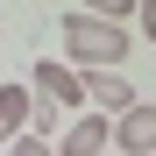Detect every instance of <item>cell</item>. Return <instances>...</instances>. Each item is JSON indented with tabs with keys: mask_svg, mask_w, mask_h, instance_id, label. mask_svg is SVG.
<instances>
[{
	"mask_svg": "<svg viewBox=\"0 0 156 156\" xmlns=\"http://www.w3.org/2000/svg\"><path fill=\"white\" fill-rule=\"evenodd\" d=\"M7 156H57V149H50L43 135H14V142H7Z\"/></svg>",
	"mask_w": 156,
	"mask_h": 156,
	"instance_id": "obj_8",
	"label": "cell"
},
{
	"mask_svg": "<svg viewBox=\"0 0 156 156\" xmlns=\"http://www.w3.org/2000/svg\"><path fill=\"white\" fill-rule=\"evenodd\" d=\"M121 156H156V107L149 99H135L128 114H114V135H107Z\"/></svg>",
	"mask_w": 156,
	"mask_h": 156,
	"instance_id": "obj_3",
	"label": "cell"
},
{
	"mask_svg": "<svg viewBox=\"0 0 156 156\" xmlns=\"http://www.w3.org/2000/svg\"><path fill=\"white\" fill-rule=\"evenodd\" d=\"M29 92L50 99V107H85V78H78L71 64H57V57H36L29 64Z\"/></svg>",
	"mask_w": 156,
	"mask_h": 156,
	"instance_id": "obj_2",
	"label": "cell"
},
{
	"mask_svg": "<svg viewBox=\"0 0 156 156\" xmlns=\"http://www.w3.org/2000/svg\"><path fill=\"white\" fill-rule=\"evenodd\" d=\"M78 78H85V99L99 114H128V107H135V85H128L121 71H78Z\"/></svg>",
	"mask_w": 156,
	"mask_h": 156,
	"instance_id": "obj_5",
	"label": "cell"
},
{
	"mask_svg": "<svg viewBox=\"0 0 156 156\" xmlns=\"http://www.w3.org/2000/svg\"><path fill=\"white\" fill-rule=\"evenodd\" d=\"M128 50H135V29L128 21H107V14H64V64L71 71H121Z\"/></svg>",
	"mask_w": 156,
	"mask_h": 156,
	"instance_id": "obj_1",
	"label": "cell"
},
{
	"mask_svg": "<svg viewBox=\"0 0 156 156\" xmlns=\"http://www.w3.org/2000/svg\"><path fill=\"white\" fill-rule=\"evenodd\" d=\"M85 14H107V21H135V0H85Z\"/></svg>",
	"mask_w": 156,
	"mask_h": 156,
	"instance_id": "obj_7",
	"label": "cell"
},
{
	"mask_svg": "<svg viewBox=\"0 0 156 156\" xmlns=\"http://www.w3.org/2000/svg\"><path fill=\"white\" fill-rule=\"evenodd\" d=\"M135 29H142V36L156 43V0H135Z\"/></svg>",
	"mask_w": 156,
	"mask_h": 156,
	"instance_id": "obj_9",
	"label": "cell"
},
{
	"mask_svg": "<svg viewBox=\"0 0 156 156\" xmlns=\"http://www.w3.org/2000/svg\"><path fill=\"white\" fill-rule=\"evenodd\" d=\"M107 135H114V114H99V107H92V114H78L50 149H57V156H99V149H107Z\"/></svg>",
	"mask_w": 156,
	"mask_h": 156,
	"instance_id": "obj_4",
	"label": "cell"
},
{
	"mask_svg": "<svg viewBox=\"0 0 156 156\" xmlns=\"http://www.w3.org/2000/svg\"><path fill=\"white\" fill-rule=\"evenodd\" d=\"M29 114H36V92L29 85H14V78H0V135H29Z\"/></svg>",
	"mask_w": 156,
	"mask_h": 156,
	"instance_id": "obj_6",
	"label": "cell"
}]
</instances>
